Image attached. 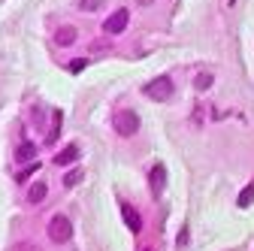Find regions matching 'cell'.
<instances>
[{
    "label": "cell",
    "mask_w": 254,
    "mask_h": 251,
    "mask_svg": "<svg viewBox=\"0 0 254 251\" xmlns=\"http://www.w3.org/2000/svg\"><path fill=\"white\" fill-rule=\"evenodd\" d=\"M49 236H52V242H70V236H73V224H70V218H64V215H55L52 221H49Z\"/></svg>",
    "instance_id": "6da1fadb"
},
{
    "label": "cell",
    "mask_w": 254,
    "mask_h": 251,
    "mask_svg": "<svg viewBox=\"0 0 254 251\" xmlns=\"http://www.w3.org/2000/svg\"><path fill=\"white\" fill-rule=\"evenodd\" d=\"M115 130H118L121 136H133V133L139 130V115L130 112V109H121V112L115 115Z\"/></svg>",
    "instance_id": "7a4b0ae2"
},
{
    "label": "cell",
    "mask_w": 254,
    "mask_h": 251,
    "mask_svg": "<svg viewBox=\"0 0 254 251\" xmlns=\"http://www.w3.org/2000/svg\"><path fill=\"white\" fill-rule=\"evenodd\" d=\"M145 94H148V97H154V100H170V97H173V82H170L167 76H161V79H154V82L145 88Z\"/></svg>",
    "instance_id": "3957f363"
},
{
    "label": "cell",
    "mask_w": 254,
    "mask_h": 251,
    "mask_svg": "<svg viewBox=\"0 0 254 251\" xmlns=\"http://www.w3.org/2000/svg\"><path fill=\"white\" fill-rule=\"evenodd\" d=\"M127 21H130V12H127V9H115V12L106 18L103 30H106V34H121V30L127 27Z\"/></svg>",
    "instance_id": "277c9868"
},
{
    "label": "cell",
    "mask_w": 254,
    "mask_h": 251,
    "mask_svg": "<svg viewBox=\"0 0 254 251\" xmlns=\"http://www.w3.org/2000/svg\"><path fill=\"white\" fill-rule=\"evenodd\" d=\"M121 215H124L127 227H130L133 233H139V230H142V218H139V212H136L133 206H127V203H124V206H121Z\"/></svg>",
    "instance_id": "5b68a950"
},
{
    "label": "cell",
    "mask_w": 254,
    "mask_h": 251,
    "mask_svg": "<svg viewBox=\"0 0 254 251\" xmlns=\"http://www.w3.org/2000/svg\"><path fill=\"white\" fill-rule=\"evenodd\" d=\"M73 161H79V145H67V148H61V151L55 154V164H58V167H67V164H73Z\"/></svg>",
    "instance_id": "8992f818"
},
{
    "label": "cell",
    "mask_w": 254,
    "mask_h": 251,
    "mask_svg": "<svg viewBox=\"0 0 254 251\" xmlns=\"http://www.w3.org/2000/svg\"><path fill=\"white\" fill-rule=\"evenodd\" d=\"M148 179H151V191H154V194H161V191H164V185H167V170H164V164H157V167L151 170Z\"/></svg>",
    "instance_id": "52a82bcc"
},
{
    "label": "cell",
    "mask_w": 254,
    "mask_h": 251,
    "mask_svg": "<svg viewBox=\"0 0 254 251\" xmlns=\"http://www.w3.org/2000/svg\"><path fill=\"white\" fill-rule=\"evenodd\" d=\"M15 161H21V164L37 161V145H34V142H21V145L15 148Z\"/></svg>",
    "instance_id": "ba28073f"
},
{
    "label": "cell",
    "mask_w": 254,
    "mask_h": 251,
    "mask_svg": "<svg viewBox=\"0 0 254 251\" xmlns=\"http://www.w3.org/2000/svg\"><path fill=\"white\" fill-rule=\"evenodd\" d=\"M46 194H49V188H46L43 182H37L34 188H30V194H27V200H30V203L37 206V203H43V200H46Z\"/></svg>",
    "instance_id": "9c48e42d"
},
{
    "label": "cell",
    "mask_w": 254,
    "mask_h": 251,
    "mask_svg": "<svg viewBox=\"0 0 254 251\" xmlns=\"http://www.w3.org/2000/svg\"><path fill=\"white\" fill-rule=\"evenodd\" d=\"M58 43H61V46H73V43H76V30H73V27H64L61 34H58Z\"/></svg>",
    "instance_id": "30bf717a"
},
{
    "label": "cell",
    "mask_w": 254,
    "mask_h": 251,
    "mask_svg": "<svg viewBox=\"0 0 254 251\" xmlns=\"http://www.w3.org/2000/svg\"><path fill=\"white\" fill-rule=\"evenodd\" d=\"M251 203H254V182L245 188L242 194H239V206H251Z\"/></svg>",
    "instance_id": "8fae6325"
},
{
    "label": "cell",
    "mask_w": 254,
    "mask_h": 251,
    "mask_svg": "<svg viewBox=\"0 0 254 251\" xmlns=\"http://www.w3.org/2000/svg\"><path fill=\"white\" fill-rule=\"evenodd\" d=\"M194 85H197V91H206V88H209V85H212V73H200V76H197V82H194Z\"/></svg>",
    "instance_id": "7c38bea8"
},
{
    "label": "cell",
    "mask_w": 254,
    "mask_h": 251,
    "mask_svg": "<svg viewBox=\"0 0 254 251\" xmlns=\"http://www.w3.org/2000/svg\"><path fill=\"white\" fill-rule=\"evenodd\" d=\"M106 3V0H82V9H88V12H94V9H100Z\"/></svg>",
    "instance_id": "4fadbf2b"
},
{
    "label": "cell",
    "mask_w": 254,
    "mask_h": 251,
    "mask_svg": "<svg viewBox=\"0 0 254 251\" xmlns=\"http://www.w3.org/2000/svg\"><path fill=\"white\" fill-rule=\"evenodd\" d=\"M79 179H82V173H79V170H73V173H67V179H64V185H67V188H73V185H76Z\"/></svg>",
    "instance_id": "5bb4252c"
},
{
    "label": "cell",
    "mask_w": 254,
    "mask_h": 251,
    "mask_svg": "<svg viewBox=\"0 0 254 251\" xmlns=\"http://www.w3.org/2000/svg\"><path fill=\"white\" fill-rule=\"evenodd\" d=\"M12 251H37V245H30V242H18Z\"/></svg>",
    "instance_id": "9a60e30c"
},
{
    "label": "cell",
    "mask_w": 254,
    "mask_h": 251,
    "mask_svg": "<svg viewBox=\"0 0 254 251\" xmlns=\"http://www.w3.org/2000/svg\"><path fill=\"white\" fill-rule=\"evenodd\" d=\"M82 67H85V58H82V61H76V64H70V70H73V73H79Z\"/></svg>",
    "instance_id": "2e32d148"
},
{
    "label": "cell",
    "mask_w": 254,
    "mask_h": 251,
    "mask_svg": "<svg viewBox=\"0 0 254 251\" xmlns=\"http://www.w3.org/2000/svg\"><path fill=\"white\" fill-rule=\"evenodd\" d=\"M230 3H236V0H230Z\"/></svg>",
    "instance_id": "e0dca14e"
}]
</instances>
